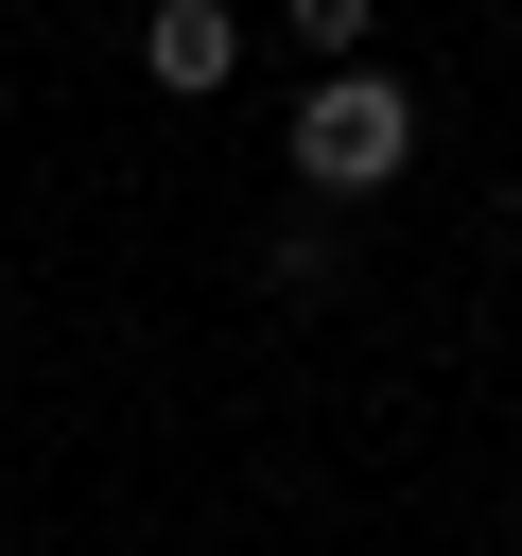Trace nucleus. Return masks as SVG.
<instances>
[{
  "label": "nucleus",
  "instance_id": "3",
  "mask_svg": "<svg viewBox=\"0 0 522 556\" xmlns=\"http://www.w3.org/2000/svg\"><path fill=\"white\" fill-rule=\"evenodd\" d=\"M278 17H296V52H313V70H348V52H365V17H383V0H278Z\"/></svg>",
  "mask_w": 522,
  "mask_h": 556
},
{
  "label": "nucleus",
  "instance_id": "1",
  "mask_svg": "<svg viewBox=\"0 0 522 556\" xmlns=\"http://www.w3.org/2000/svg\"><path fill=\"white\" fill-rule=\"evenodd\" d=\"M400 156H418V104H400L383 70H313V104H296V191L348 208V191H383Z\"/></svg>",
  "mask_w": 522,
  "mask_h": 556
},
{
  "label": "nucleus",
  "instance_id": "2",
  "mask_svg": "<svg viewBox=\"0 0 522 556\" xmlns=\"http://www.w3.org/2000/svg\"><path fill=\"white\" fill-rule=\"evenodd\" d=\"M226 52H244V17H226V0H157V17H139V70H157L174 104H191V87H226Z\"/></svg>",
  "mask_w": 522,
  "mask_h": 556
}]
</instances>
